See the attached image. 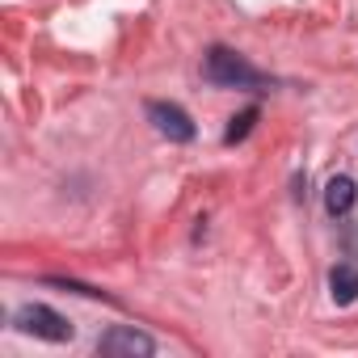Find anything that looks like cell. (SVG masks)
I'll return each mask as SVG.
<instances>
[{
	"instance_id": "5",
	"label": "cell",
	"mask_w": 358,
	"mask_h": 358,
	"mask_svg": "<svg viewBox=\"0 0 358 358\" xmlns=\"http://www.w3.org/2000/svg\"><path fill=\"white\" fill-rule=\"evenodd\" d=\"M354 203H358V182H354V177H345V173L329 177V186H324V211L333 220H341V215L354 211Z\"/></svg>"
},
{
	"instance_id": "3",
	"label": "cell",
	"mask_w": 358,
	"mask_h": 358,
	"mask_svg": "<svg viewBox=\"0 0 358 358\" xmlns=\"http://www.w3.org/2000/svg\"><path fill=\"white\" fill-rule=\"evenodd\" d=\"M97 350L106 358H152L156 354V341L143 333V329H131V324H114L110 333H101Z\"/></svg>"
},
{
	"instance_id": "7",
	"label": "cell",
	"mask_w": 358,
	"mask_h": 358,
	"mask_svg": "<svg viewBox=\"0 0 358 358\" xmlns=\"http://www.w3.org/2000/svg\"><path fill=\"white\" fill-rule=\"evenodd\" d=\"M257 114H262L257 106H249V110H241V114H236V118L228 122V131H224V143H241V139H245V135L253 131V122H257Z\"/></svg>"
},
{
	"instance_id": "6",
	"label": "cell",
	"mask_w": 358,
	"mask_h": 358,
	"mask_svg": "<svg viewBox=\"0 0 358 358\" xmlns=\"http://www.w3.org/2000/svg\"><path fill=\"white\" fill-rule=\"evenodd\" d=\"M329 295H333L337 308H350L358 299V266H350V262L333 266L329 270Z\"/></svg>"
},
{
	"instance_id": "2",
	"label": "cell",
	"mask_w": 358,
	"mask_h": 358,
	"mask_svg": "<svg viewBox=\"0 0 358 358\" xmlns=\"http://www.w3.org/2000/svg\"><path fill=\"white\" fill-rule=\"evenodd\" d=\"M17 329L22 333H30V337H43V341H72V324L55 312V308H47V303H26L22 312H17Z\"/></svg>"
},
{
	"instance_id": "4",
	"label": "cell",
	"mask_w": 358,
	"mask_h": 358,
	"mask_svg": "<svg viewBox=\"0 0 358 358\" xmlns=\"http://www.w3.org/2000/svg\"><path fill=\"white\" fill-rule=\"evenodd\" d=\"M148 118H152V127H156L164 139H173V143H190V139L199 135L194 118H190L182 106H173V101H148Z\"/></svg>"
},
{
	"instance_id": "1",
	"label": "cell",
	"mask_w": 358,
	"mask_h": 358,
	"mask_svg": "<svg viewBox=\"0 0 358 358\" xmlns=\"http://www.w3.org/2000/svg\"><path fill=\"white\" fill-rule=\"evenodd\" d=\"M203 76L220 89H257L262 85V72L232 47H211L203 59Z\"/></svg>"
}]
</instances>
